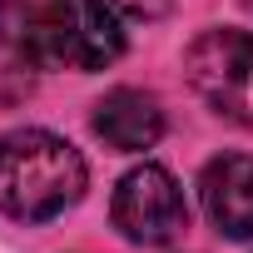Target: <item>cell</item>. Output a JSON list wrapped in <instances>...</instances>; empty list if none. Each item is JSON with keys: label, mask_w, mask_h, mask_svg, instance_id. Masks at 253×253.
<instances>
[{"label": "cell", "mask_w": 253, "mask_h": 253, "mask_svg": "<svg viewBox=\"0 0 253 253\" xmlns=\"http://www.w3.org/2000/svg\"><path fill=\"white\" fill-rule=\"evenodd\" d=\"M89 169L80 149L50 129L0 134V209L15 223H50L80 204Z\"/></svg>", "instance_id": "obj_2"}, {"label": "cell", "mask_w": 253, "mask_h": 253, "mask_svg": "<svg viewBox=\"0 0 253 253\" xmlns=\"http://www.w3.org/2000/svg\"><path fill=\"white\" fill-rule=\"evenodd\" d=\"M199 204L223 238H253V159L218 154L199 174Z\"/></svg>", "instance_id": "obj_5"}, {"label": "cell", "mask_w": 253, "mask_h": 253, "mask_svg": "<svg viewBox=\"0 0 253 253\" xmlns=\"http://www.w3.org/2000/svg\"><path fill=\"white\" fill-rule=\"evenodd\" d=\"M109 218H114V228L129 243L164 248V243H174L189 228V204H184L179 179L164 164H134L129 174L114 184Z\"/></svg>", "instance_id": "obj_4"}, {"label": "cell", "mask_w": 253, "mask_h": 253, "mask_svg": "<svg viewBox=\"0 0 253 253\" xmlns=\"http://www.w3.org/2000/svg\"><path fill=\"white\" fill-rule=\"evenodd\" d=\"M20 60L40 70H109L124 55L119 10L109 0H15V20H0Z\"/></svg>", "instance_id": "obj_1"}, {"label": "cell", "mask_w": 253, "mask_h": 253, "mask_svg": "<svg viewBox=\"0 0 253 253\" xmlns=\"http://www.w3.org/2000/svg\"><path fill=\"white\" fill-rule=\"evenodd\" d=\"M184 80L218 119L253 124V30H204L184 50Z\"/></svg>", "instance_id": "obj_3"}, {"label": "cell", "mask_w": 253, "mask_h": 253, "mask_svg": "<svg viewBox=\"0 0 253 253\" xmlns=\"http://www.w3.org/2000/svg\"><path fill=\"white\" fill-rule=\"evenodd\" d=\"M94 134L119 154H144L164 139V109L149 89L119 84L94 104Z\"/></svg>", "instance_id": "obj_6"}, {"label": "cell", "mask_w": 253, "mask_h": 253, "mask_svg": "<svg viewBox=\"0 0 253 253\" xmlns=\"http://www.w3.org/2000/svg\"><path fill=\"white\" fill-rule=\"evenodd\" d=\"M109 5H114L119 15H129V20H159L174 0H109Z\"/></svg>", "instance_id": "obj_7"}, {"label": "cell", "mask_w": 253, "mask_h": 253, "mask_svg": "<svg viewBox=\"0 0 253 253\" xmlns=\"http://www.w3.org/2000/svg\"><path fill=\"white\" fill-rule=\"evenodd\" d=\"M248 10H253V0H248Z\"/></svg>", "instance_id": "obj_8"}]
</instances>
